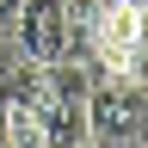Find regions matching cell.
I'll return each instance as SVG.
<instances>
[{
    "mask_svg": "<svg viewBox=\"0 0 148 148\" xmlns=\"http://www.w3.org/2000/svg\"><path fill=\"white\" fill-rule=\"evenodd\" d=\"M12 49L37 68H56V62H74V18H68V0H25L12 25Z\"/></svg>",
    "mask_w": 148,
    "mask_h": 148,
    "instance_id": "cell-2",
    "label": "cell"
},
{
    "mask_svg": "<svg viewBox=\"0 0 148 148\" xmlns=\"http://www.w3.org/2000/svg\"><path fill=\"white\" fill-rule=\"evenodd\" d=\"M18 12H25V0H0V37H12V25H18Z\"/></svg>",
    "mask_w": 148,
    "mask_h": 148,
    "instance_id": "cell-3",
    "label": "cell"
},
{
    "mask_svg": "<svg viewBox=\"0 0 148 148\" xmlns=\"http://www.w3.org/2000/svg\"><path fill=\"white\" fill-rule=\"evenodd\" d=\"M80 148H142V86L86 74V136Z\"/></svg>",
    "mask_w": 148,
    "mask_h": 148,
    "instance_id": "cell-1",
    "label": "cell"
},
{
    "mask_svg": "<svg viewBox=\"0 0 148 148\" xmlns=\"http://www.w3.org/2000/svg\"><path fill=\"white\" fill-rule=\"evenodd\" d=\"M99 6H142V0H99Z\"/></svg>",
    "mask_w": 148,
    "mask_h": 148,
    "instance_id": "cell-4",
    "label": "cell"
}]
</instances>
